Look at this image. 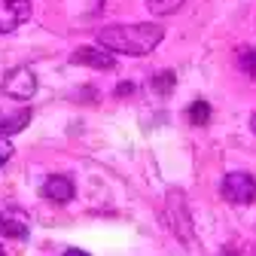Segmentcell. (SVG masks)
<instances>
[{"label":"cell","instance_id":"cell-1","mask_svg":"<svg viewBox=\"0 0 256 256\" xmlns=\"http://www.w3.org/2000/svg\"><path fill=\"white\" fill-rule=\"evenodd\" d=\"M165 37V28L158 22H140V24H110L98 30V43L107 52L119 55H150Z\"/></svg>","mask_w":256,"mask_h":256},{"label":"cell","instance_id":"cell-2","mask_svg":"<svg viewBox=\"0 0 256 256\" xmlns=\"http://www.w3.org/2000/svg\"><path fill=\"white\" fill-rule=\"evenodd\" d=\"M220 192H222V198L232 202V204H250L256 198V180L250 174H244V171H235V174L222 177Z\"/></svg>","mask_w":256,"mask_h":256},{"label":"cell","instance_id":"cell-3","mask_svg":"<svg viewBox=\"0 0 256 256\" xmlns=\"http://www.w3.org/2000/svg\"><path fill=\"white\" fill-rule=\"evenodd\" d=\"M30 16V0H0V34L18 30Z\"/></svg>","mask_w":256,"mask_h":256},{"label":"cell","instance_id":"cell-4","mask_svg":"<svg viewBox=\"0 0 256 256\" xmlns=\"http://www.w3.org/2000/svg\"><path fill=\"white\" fill-rule=\"evenodd\" d=\"M4 92L10 94V98L28 101L30 94L37 92V76L30 74L28 68H16V70H10V76H6V82H4Z\"/></svg>","mask_w":256,"mask_h":256},{"label":"cell","instance_id":"cell-5","mask_svg":"<svg viewBox=\"0 0 256 256\" xmlns=\"http://www.w3.org/2000/svg\"><path fill=\"white\" fill-rule=\"evenodd\" d=\"M0 232L6 238H28L30 232V220L22 208H6L0 210Z\"/></svg>","mask_w":256,"mask_h":256},{"label":"cell","instance_id":"cell-6","mask_svg":"<svg viewBox=\"0 0 256 256\" xmlns=\"http://www.w3.org/2000/svg\"><path fill=\"white\" fill-rule=\"evenodd\" d=\"M74 61L76 64H88V68H94V70H113V64H116L113 52H107L101 46H82V49H76Z\"/></svg>","mask_w":256,"mask_h":256},{"label":"cell","instance_id":"cell-7","mask_svg":"<svg viewBox=\"0 0 256 256\" xmlns=\"http://www.w3.org/2000/svg\"><path fill=\"white\" fill-rule=\"evenodd\" d=\"M43 196L55 204H68L74 198V183L70 177H61V174H52L46 183H43Z\"/></svg>","mask_w":256,"mask_h":256},{"label":"cell","instance_id":"cell-8","mask_svg":"<svg viewBox=\"0 0 256 256\" xmlns=\"http://www.w3.org/2000/svg\"><path fill=\"white\" fill-rule=\"evenodd\" d=\"M28 119H30V110H22L16 116H6L4 122H0V134H16V132H22V128L28 125Z\"/></svg>","mask_w":256,"mask_h":256},{"label":"cell","instance_id":"cell-9","mask_svg":"<svg viewBox=\"0 0 256 256\" xmlns=\"http://www.w3.org/2000/svg\"><path fill=\"white\" fill-rule=\"evenodd\" d=\"M144 4L150 6L152 16H171L183 6V0H144Z\"/></svg>","mask_w":256,"mask_h":256},{"label":"cell","instance_id":"cell-10","mask_svg":"<svg viewBox=\"0 0 256 256\" xmlns=\"http://www.w3.org/2000/svg\"><path fill=\"white\" fill-rule=\"evenodd\" d=\"M241 70L250 76V80H256V46H247V49H241Z\"/></svg>","mask_w":256,"mask_h":256},{"label":"cell","instance_id":"cell-11","mask_svg":"<svg viewBox=\"0 0 256 256\" xmlns=\"http://www.w3.org/2000/svg\"><path fill=\"white\" fill-rule=\"evenodd\" d=\"M189 119L196 122V125H204L208 119H210V104H204V101H196L189 107Z\"/></svg>","mask_w":256,"mask_h":256},{"label":"cell","instance_id":"cell-12","mask_svg":"<svg viewBox=\"0 0 256 256\" xmlns=\"http://www.w3.org/2000/svg\"><path fill=\"white\" fill-rule=\"evenodd\" d=\"M10 156H12V146H0V165H4Z\"/></svg>","mask_w":256,"mask_h":256},{"label":"cell","instance_id":"cell-13","mask_svg":"<svg viewBox=\"0 0 256 256\" xmlns=\"http://www.w3.org/2000/svg\"><path fill=\"white\" fill-rule=\"evenodd\" d=\"M64 256H88V253H86V250H76V247H74V250H68Z\"/></svg>","mask_w":256,"mask_h":256},{"label":"cell","instance_id":"cell-14","mask_svg":"<svg viewBox=\"0 0 256 256\" xmlns=\"http://www.w3.org/2000/svg\"><path fill=\"white\" fill-rule=\"evenodd\" d=\"M253 132H256V113H253Z\"/></svg>","mask_w":256,"mask_h":256},{"label":"cell","instance_id":"cell-15","mask_svg":"<svg viewBox=\"0 0 256 256\" xmlns=\"http://www.w3.org/2000/svg\"><path fill=\"white\" fill-rule=\"evenodd\" d=\"M0 256H4V247H0Z\"/></svg>","mask_w":256,"mask_h":256}]
</instances>
